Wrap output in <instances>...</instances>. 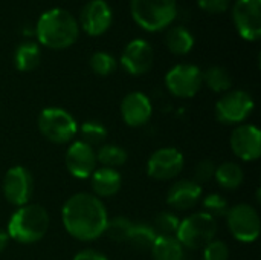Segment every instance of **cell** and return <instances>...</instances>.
<instances>
[{
  "label": "cell",
  "instance_id": "1",
  "mask_svg": "<svg viewBox=\"0 0 261 260\" xmlns=\"http://www.w3.org/2000/svg\"><path fill=\"white\" fill-rule=\"evenodd\" d=\"M109 221L102 199L93 193L80 192L67 198L61 208V222L66 233L80 242H93L104 234Z\"/></svg>",
  "mask_w": 261,
  "mask_h": 260
},
{
  "label": "cell",
  "instance_id": "2",
  "mask_svg": "<svg viewBox=\"0 0 261 260\" xmlns=\"http://www.w3.org/2000/svg\"><path fill=\"white\" fill-rule=\"evenodd\" d=\"M35 37L38 44L61 51L67 49L80 37L78 20L63 8H52L44 11L35 25Z\"/></svg>",
  "mask_w": 261,
  "mask_h": 260
},
{
  "label": "cell",
  "instance_id": "3",
  "mask_svg": "<svg viewBox=\"0 0 261 260\" xmlns=\"http://www.w3.org/2000/svg\"><path fill=\"white\" fill-rule=\"evenodd\" d=\"M50 218L44 207L38 204H26L18 207L9 218L6 233L9 239L21 245L40 242L49 230Z\"/></svg>",
  "mask_w": 261,
  "mask_h": 260
},
{
  "label": "cell",
  "instance_id": "4",
  "mask_svg": "<svg viewBox=\"0 0 261 260\" xmlns=\"http://www.w3.org/2000/svg\"><path fill=\"white\" fill-rule=\"evenodd\" d=\"M130 12L138 26L148 32H159L176 18L177 0H130Z\"/></svg>",
  "mask_w": 261,
  "mask_h": 260
},
{
  "label": "cell",
  "instance_id": "5",
  "mask_svg": "<svg viewBox=\"0 0 261 260\" xmlns=\"http://www.w3.org/2000/svg\"><path fill=\"white\" fill-rule=\"evenodd\" d=\"M40 133L54 144H69L78 135L75 116L63 107H44L37 120Z\"/></svg>",
  "mask_w": 261,
  "mask_h": 260
},
{
  "label": "cell",
  "instance_id": "6",
  "mask_svg": "<svg viewBox=\"0 0 261 260\" xmlns=\"http://www.w3.org/2000/svg\"><path fill=\"white\" fill-rule=\"evenodd\" d=\"M216 219L203 211H196L185 219H180L176 238L185 250H200L213 239H216Z\"/></svg>",
  "mask_w": 261,
  "mask_h": 260
},
{
  "label": "cell",
  "instance_id": "7",
  "mask_svg": "<svg viewBox=\"0 0 261 260\" xmlns=\"http://www.w3.org/2000/svg\"><path fill=\"white\" fill-rule=\"evenodd\" d=\"M255 101L252 95L243 89L228 90L216 103V116L220 123L229 126H240L252 115Z\"/></svg>",
  "mask_w": 261,
  "mask_h": 260
},
{
  "label": "cell",
  "instance_id": "8",
  "mask_svg": "<svg viewBox=\"0 0 261 260\" xmlns=\"http://www.w3.org/2000/svg\"><path fill=\"white\" fill-rule=\"evenodd\" d=\"M228 230L232 238L242 244H252L258 239L261 219L258 210L251 204H237L226 213Z\"/></svg>",
  "mask_w": 261,
  "mask_h": 260
},
{
  "label": "cell",
  "instance_id": "9",
  "mask_svg": "<svg viewBox=\"0 0 261 260\" xmlns=\"http://www.w3.org/2000/svg\"><path fill=\"white\" fill-rule=\"evenodd\" d=\"M203 86L202 70L191 63L173 66L165 74V87L176 98H193Z\"/></svg>",
  "mask_w": 261,
  "mask_h": 260
},
{
  "label": "cell",
  "instance_id": "10",
  "mask_svg": "<svg viewBox=\"0 0 261 260\" xmlns=\"http://www.w3.org/2000/svg\"><path fill=\"white\" fill-rule=\"evenodd\" d=\"M185 167V156L176 147H161L147 161V175L156 181L176 179Z\"/></svg>",
  "mask_w": 261,
  "mask_h": 260
},
{
  "label": "cell",
  "instance_id": "11",
  "mask_svg": "<svg viewBox=\"0 0 261 260\" xmlns=\"http://www.w3.org/2000/svg\"><path fill=\"white\" fill-rule=\"evenodd\" d=\"M2 192L5 199L15 208L29 204L34 193V178L31 172L23 166L8 169L3 178Z\"/></svg>",
  "mask_w": 261,
  "mask_h": 260
},
{
  "label": "cell",
  "instance_id": "12",
  "mask_svg": "<svg viewBox=\"0 0 261 260\" xmlns=\"http://www.w3.org/2000/svg\"><path fill=\"white\" fill-rule=\"evenodd\" d=\"M232 20L243 40L257 41L261 37V0H236Z\"/></svg>",
  "mask_w": 261,
  "mask_h": 260
},
{
  "label": "cell",
  "instance_id": "13",
  "mask_svg": "<svg viewBox=\"0 0 261 260\" xmlns=\"http://www.w3.org/2000/svg\"><path fill=\"white\" fill-rule=\"evenodd\" d=\"M229 146L232 153L245 162H254L261 156V132L254 124L243 123L236 126L231 138Z\"/></svg>",
  "mask_w": 261,
  "mask_h": 260
},
{
  "label": "cell",
  "instance_id": "14",
  "mask_svg": "<svg viewBox=\"0 0 261 260\" xmlns=\"http://www.w3.org/2000/svg\"><path fill=\"white\" fill-rule=\"evenodd\" d=\"M121 66L133 77H141L151 70L154 63V51L144 38H135L124 48L121 54Z\"/></svg>",
  "mask_w": 261,
  "mask_h": 260
},
{
  "label": "cell",
  "instance_id": "15",
  "mask_svg": "<svg viewBox=\"0 0 261 260\" xmlns=\"http://www.w3.org/2000/svg\"><path fill=\"white\" fill-rule=\"evenodd\" d=\"M113 21V12L106 0H89L80 14L78 26L90 37L106 34Z\"/></svg>",
  "mask_w": 261,
  "mask_h": 260
},
{
  "label": "cell",
  "instance_id": "16",
  "mask_svg": "<svg viewBox=\"0 0 261 260\" xmlns=\"http://www.w3.org/2000/svg\"><path fill=\"white\" fill-rule=\"evenodd\" d=\"M64 164L67 172L76 179H89L96 169L95 149L84 141H72L64 155Z\"/></svg>",
  "mask_w": 261,
  "mask_h": 260
},
{
  "label": "cell",
  "instance_id": "17",
  "mask_svg": "<svg viewBox=\"0 0 261 260\" xmlns=\"http://www.w3.org/2000/svg\"><path fill=\"white\" fill-rule=\"evenodd\" d=\"M121 118L128 127H142L148 124L153 115V104L148 95L144 92H130L127 93L119 106Z\"/></svg>",
  "mask_w": 261,
  "mask_h": 260
},
{
  "label": "cell",
  "instance_id": "18",
  "mask_svg": "<svg viewBox=\"0 0 261 260\" xmlns=\"http://www.w3.org/2000/svg\"><path fill=\"white\" fill-rule=\"evenodd\" d=\"M202 198V185L193 179H180L171 184L167 192V204L173 210L185 211L194 208Z\"/></svg>",
  "mask_w": 261,
  "mask_h": 260
},
{
  "label": "cell",
  "instance_id": "19",
  "mask_svg": "<svg viewBox=\"0 0 261 260\" xmlns=\"http://www.w3.org/2000/svg\"><path fill=\"white\" fill-rule=\"evenodd\" d=\"M89 179H90L93 195L99 199L115 196L122 187L121 173L116 169H110V167L95 169V172L92 173Z\"/></svg>",
  "mask_w": 261,
  "mask_h": 260
},
{
  "label": "cell",
  "instance_id": "20",
  "mask_svg": "<svg viewBox=\"0 0 261 260\" xmlns=\"http://www.w3.org/2000/svg\"><path fill=\"white\" fill-rule=\"evenodd\" d=\"M214 179L220 188L232 192V190H237L242 187V184L245 181V173H243V169L240 167V164H237L234 161H225V162L216 166Z\"/></svg>",
  "mask_w": 261,
  "mask_h": 260
},
{
  "label": "cell",
  "instance_id": "21",
  "mask_svg": "<svg viewBox=\"0 0 261 260\" xmlns=\"http://www.w3.org/2000/svg\"><path fill=\"white\" fill-rule=\"evenodd\" d=\"M41 63V49L35 41H23L15 48L14 66L20 72H31Z\"/></svg>",
  "mask_w": 261,
  "mask_h": 260
},
{
  "label": "cell",
  "instance_id": "22",
  "mask_svg": "<svg viewBox=\"0 0 261 260\" xmlns=\"http://www.w3.org/2000/svg\"><path fill=\"white\" fill-rule=\"evenodd\" d=\"M150 251L153 260H185V248L176 236L158 234Z\"/></svg>",
  "mask_w": 261,
  "mask_h": 260
},
{
  "label": "cell",
  "instance_id": "23",
  "mask_svg": "<svg viewBox=\"0 0 261 260\" xmlns=\"http://www.w3.org/2000/svg\"><path fill=\"white\" fill-rule=\"evenodd\" d=\"M194 35L185 26H174L165 35V44L174 55H187L194 48Z\"/></svg>",
  "mask_w": 261,
  "mask_h": 260
},
{
  "label": "cell",
  "instance_id": "24",
  "mask_svg": "<svg viewBox=\"0 0 261 260\" xmlns=\"http://www.w3.org/2000/svg\"><path fill=\"white\" fill-rule=\"evenodd\" d=\"M158 238V233L154 230V227L145 221H139V222H133L127 242L139 251H147L151 248V245L154 244Z\"/></svg>",
  "mask_w": 261,
  "mask_h": 260
},
{
  "label": "cell",
  "instance_id": "25",
  "mask_svg": "<svg viewBox=\"0 0 261 260\" xmlns=\"http://www.w3.org/2000/svg\"><path fill=\"white\" fill-rule=\"evenodd\" d=\"M202 80L206 87L216 93H226L232 87V75L223 66H211L202 72Z\"/></svg>",
  "mask_w": 261,
  "mask_h": 260
},
{
  "label": "cell",
  "instance_id": "26",
  "mask_svg": "<svg viewBox=\"0 0 261 260\" xmlns=\"http://www.w3.org/2000/svg\"><path fill=\"white\" fill-rule=\"evenodd\" d=\"M95 153H96V161L101 164V167L118 169L124 166L128 159L127 150L118 144H102L98 147Z\"/></svg>",
  "mask_w": 261,
  "mask_h": 260
},
{
  "label": "cell",
  "instance_id": "27",
  "mask_svg": "<svg viewBox=\"0 0 261 260\" xmlns=\"http://www.w3.org/2000/svg\"><path fill=\"white\" fill-rule=\"evenodd\" d=\"M78 133L81 136V141H84L89 146H102L107 139V127L96 120L84 121L81 126H78Z\"/></svg>",
  "mask_w": 261,
  "mask_h": 260
},
{
  "label": "cell",
  "instance_id": "28",
  "mask_svg": "<svg viewBox=\"0 0 261 260\" xmlns=\"http://www.w3.org/2000/svg\"><path fill=\"white\" fill-rule=\"evenodd\" d=\"M132 224L133 222L125 216L109 218L106 230H104V236H107L110 241H115V242H127Z\"/></svg>",
  "mask_w": 261,
  "mask_h": 260
},
{
  "label": "cell",
  "instance_id": "29",
  "mask_svg": "<svg viewBox=\"0 0 261 260\" xmlns=\"http://www.w3.org/2000/svg\"><path fill=\"white\" fill-rule=\"evenodd\" d=\"M89 66L90 69L99 75V77H109L110 74H113L118 67V61L116 58L110 54V52H106V51H98V52H93L90 60H89Z\"/></svg>",
  "mask_w": 261,
  "mask_h": 260
},
{
  "label": "cell",
  "instance_id": "30",
  "mask_svg": "<svg viewBox=\"0 0 261 260\" xmlns=\"http://www.w3.org/2000/svg\"><path fill=\"white\" fill-rule=\"evenodd\" d=\"M156 230L158 234L162 236H176L179 225H180V218L174 211H161L156 215L154 222L151 224Z\"/></svg>",
  "mask_w": 261,
  "mask_h": 260
},
{
  "label": "cell",
  "instance_id": "31",
  "mask_svg": "<svg viewBox=\"0 0 261 260\" xmlns=\"http://www.w3.org/2000/svg\"><path fill=\"white\" fill-rule=\"evenodd\" d=\"M202 211L210 215L211 218L217 219V218H225L228 210H229V204L228 201L220 195V193H210L208 196L203 198L202 201Z\"/></svg>",
  "mask_w": 261,
  "mask_h": 260
},
{
  "label": "cell",
  "instance_id": "32",
  "mask_svg": "<svg viewBox=\"0 0 261 260\" xmlns=\"http://www.w3.org/2000/svg\"><path fill=\"white\" fill-rule=\"evenodd\" d=\"M203 260H229V247L226 242L213 239L203 248Z\"/></svg>",
  "mask_w": 261,
  "mask_h": 260
},
{
  "label": "cell",
  "instance_id": "33",
  "mask_svg": "<svg viewBox=\"0 0 261 260\" xmlns=\"http://www.w3.org/2000/svg\"><path fill=\"white\" fill-rule=\"evenodd\" d=\"M214 173H216V164L211 159H202L200 162H197L196 169H194V182H197L199 185L210 182L211 179H214Z\"/></svg>",
  "mask_w": 261,
  "mask_h": 260
},
{
  "label": "cell",
  "instance_id": "34",
  "mask_svg": "<svg viewBox=\"0 0 261 260\" xmlns=\"http://www.w3.org/2000/svg\"><path fill=\"white\" fill-rule=\"evenodd\" d=\"M232 0H197L200 9L210 14H222L231 6Z\"/></svg>",
  "mask_w": 261,
  "mask_h": 260
},
{
  "label": "cell",
  "instance_id": "35",
  "mask_svg": "<svg viewBox=\"0 0 261 260\" xmlns=\"http://www.w3.org/2000/svg\"><path fill=\"white\" fill-rule=\"evenodd\" d=\"M72 260H109V257L106 254H102L101 251L92 250V248H86L78 251Z\"/></svg>",
  "mask_w": 261,
  "mask_h": 260
},
{
  "label": "cell",
  "instance_id": "36",
  "mask_svg": "<svg viewBox=\"0 0 261 260\" xmlns=\"http://www.w3.org/2000/svg\"><path fill=\"white\" fill-rule=\"evenodd\" d=\"M9 244V236L5 230H0V253H3L8 248Z\"/></svg>",
  "mask_w": 261,
  "mask_h": 260
}]
</instances>
